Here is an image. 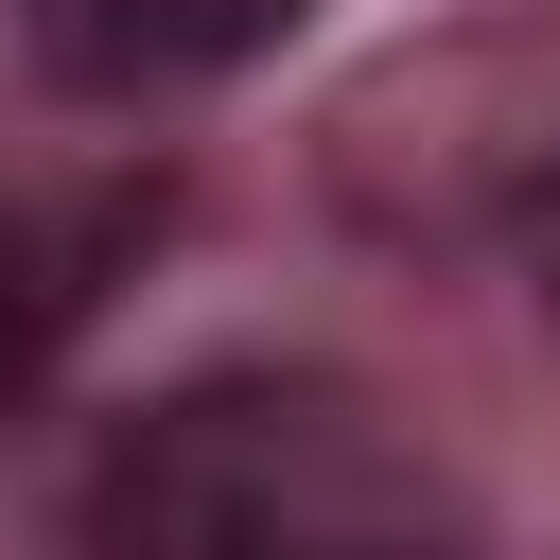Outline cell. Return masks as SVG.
Segmentation results:
<instances>
[{
    "mask_svg": "<svg viewBox=\"0 0 560 560\" xmlns=\"http://www.w3.org/2000/svg\"><path fill=\"white\" fill-rule=\"evenodd\" d=\"M472 508L368 385L210 368L88 455V560H455Z\"/></svg>",
    "mask_w": 560,
    "mask_h": 560,
    "instance_id": "6da1fadb",
    "label": "cell"
},
{
    "mask_svg": "<svg viewBox=\"0 0 560 560\" xmlns=\"http://www.w3.org/2000/svg\"><path fill=\"white\" fill-rule=\"evenodd\" d=\"M280 35H298V0H35V52L70 88H210Z\"/></svg>",
    "mask_w": 560,
    "mask_h": 560,
    "instance_id": "7a4b0ae2",
    "label": "cell"
},
{
    "mask_svg": "<svg viewBox=\"0 0 560 560\" xmlns=\"http://www.w3.org/2000/svg\"><path fill=\"white\" fill-rule=\"evenodd\" d=\"M52 315H70V280H52V262L0 228V368H35V332H52Z\"/></svg>",
    "mask_w": 560,
    "mask_h": 560,
    "instance_id": "3957f363",
    "label": "cell"
}]
</instances>
